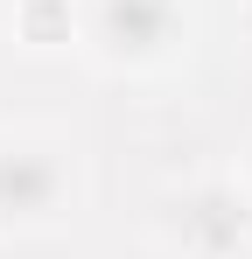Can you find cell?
I'll return each mask as SVG.
<instances>
[{"instance_id": "6da1fadb", "label": "cell", "mask_w": 252, "mask_h": 259, "mask_svg": "<svg viewBox=\"0 0 252 259\" xmlns=\"http://www.w3.org/2000/svg\"><path fill=\"white\" fill-rule=\"evenodd\" d=\"M77 154L63 133L14 126L0 133V238H42L63 231L77 210Z\"/></svg>"}, {"instance_id": "5b68a950", "label": "cell", "mask_w": 252, "mask_h": 259, "mask_svg": "<svg viewBox=\"0 0 252 259\" xmlns=\"http://www.w3.org/2000/svg\"><path fill=\"white\" fill-rule=\"evenodd\" d=\"M245 189H252V182H245Z\"/></svg>"}, {"instance_id": "3957f363", "label": "cell", "mask_w": 252, "mask_h": 259, "mask_svg": "<svg viewBox=\"0 0 252 259\" xmlns=\"http://www.w3.org/2000/svg\"><path fill=\"white\" fill-rule=\"evenodd\" d=\"M161 238L175 259H238L252 245V189L231 175H196L161 196Z\"/></svg>"}, {"instance_id": "277c9868", "label": "cell", "mask_w": 252, "mask_h": 259, "mask_svg": "<svg viewBox=\"0 0 252 259\" xmlns=\"http://www.w3.org/2000/svg\"><path fill=\"white\" fill-rule=\"evenodd\" d=\"M14 35L28 49H77V7L70 0H21L14 7Z\"/></svg>"}, {"instance_id": "7a4b0ae2", "label": "cell", "mask_w": 252, "mask_h": 259, "mask_svg": "<svg viewBox=\"0 0 252 259\" xmlns=\"http://www.w3.org/2000/svg\"><path fill=\"white\" fill-rule=\"evenodd\" d=\"M77 49L112 77H147L182 49V0H77Z\"/></svg>"}]
</instances>
